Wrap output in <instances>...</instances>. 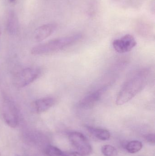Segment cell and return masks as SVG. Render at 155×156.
<instances>
[{"label": "cell", "instance_id": "obj_11", "mask_svg": "<svg viewBox=\"0 0 155 156\" xmlns=\"http://www.w3.org/2000/svg\"><path fill=\"white\" fill-rule=\"evenodd\" d=\"M87 131L92 135L102 141H107L111 137V134L108 130L102 128L87 126Z\"/></svg>", "mask_w": 155, "mask_h": 156}, {"label": "cell", "instance_id": "obj_19", "mask_svg": "<svg viewBox=\"0 0 155 156\" xmlns=\"http://www.w3.org/2000/svg\"><path fill=\"white\" fill-rule=\"evenodd\" d=\"M0 156H1V153H0Z\"/></svg>", "mask_w": 155, "mask_h": 156}, {"label": "cell", "instance_id": "obj_4", "mask_svg": "<svg viewBox=\"0 0 155 156\" xmlns=\"http://www.w3.org/2000/svg\"><path fill=\"white\" fill-rule=\"evenodd\" d=\"M2 115L5 122L12 128H15L18 124V113L14 103L9 98L3 100Z\"/></svg>", "mask_w": 155, "mask_h": 156}, {"label": "cell", "instance_id": "obj_15", "mask_svg": "<svg viewBox=\"0 0 155 156\" xmlns=\"http://www.w3.org/2000/svg\"><path fill=\"white\" fill-rule=\"evenodd\" d=\"M146 140L148 143L152 144H154L155 143V137L154 134H149L147 135L145 137Z\"/></svg>", "mask_w": 155, "mask_h": 156}, {"label": "cell", "instance_id": "obj_18", "mask_svg": "<svg viewBox=\"0 0 155 156\" xmlns=\"http://www.w3.org/2000/svg\"><path fill=\"white\" fill-rule=\"evenodd\" d=\"M0 38H1V32H0Z\"/></svg>", "mask_w": 155, "mask_h": 156}, {"label": "cell", "instance_id": "obj_12", "mask_svg": "<svg viewBox=\"0 0 155 156\" xmlns=\"http://www.w3.org/2000/svg\"><path fill=\"white\" fill-rule=\"evenodd\" d=\"M143 144L140 141L134 140L127 143L126 146V151L130 154H136L138 153L142 149Z\"/></svg>", "mask_w": 155, "mask_h": 156}, {"label": "cell", "instance_id": "obj_7", "mask_svg": "<svg viewBox=\"0 0 155 156\" xmlns=\"http://www.w3.org/2000/svg\"><path fill=\"white\" fill-rule=\"evenodd\" d=\"M137 43L133 36L126 34L120 39L113 42L114 49L119 53H125L131 51L136 46Z\"/></svg>", "mask_w": 155, "mask_h": 156}, {"label": "cell", "instance_id": "obj_13", "mask_svg": "<svg viewBox=\"0 0 155 156\" xmlns=\"http://www.w3.org/2000/svg\"><path fill=\"white\" fill-rule=\"evenodd\" d=\"M101 152L105 156H116L118 154L117 149L111 145H105L102 146Z\"/></svg>", "mask_w": 155, "mask_h": 156}, {"label": "cell", "instance_id": "obj_2", "mask_svg": "<svg viewBox=\"0 0 155 156\" xmlns=\"http://www.w3.org/2000/svg\"><path fill=\"white\" fill-rule=\"evenodd\" d=\"M82 37V34H77L53 39L32 48L31 53L34 55H42L55 53L77 43Z\"/></svg>", "mask_w": 155, "mask_h": 156}, {"label": "cell", "instance_id": "obj_16", "mask_svg": "<svg viewBox=\"0 0 155 156\" xmlns=\"http://www.w3.org/2000/svg\"><path fill=\"white\" fill-rule=\"evenodd\" d=\"M65 156H84L78 152H72L65 154Z\"/></svg>", "mask_w": 155, "mask_h": 156}, {"label": "cell", "instance_id": "obj_17", "mask_svg": "<svg viewBox=\"0 0 155 156\" xmlns=\"http://www.w3.org/2000/svg\"><path fill=\"white\" fill-rule=\"evenodd\" d=\"M9 1H10L11 3H13L15 2V0H9Z\"/></svg>", "mask_w": 155, "mask_h": 156}, {"label": "cell", "instance_id": "obj_3", "mask_svg": "<svg viewBox=\"0 0 155 156\" xmlns=\"http://www.w3.org/2000/svg\"><path fill=\"white\" fill-rule=\"evenodd\" d=\"M40 74L41 70L38 68H26L15 75L13 83L17 88H23L33 82L39 77Z\"/></svg>", "mask_w": 155, "mask_h": 156}, {"label": "cell", "instance_id": "obj_1", "mask_svg": "<svg viewBox=\"0 0 155 156\" xmlns=\"http://www.w3.org/2000/svg\"><path fill=\"white\" fill-rule=\"evenodd\" d=\"M150 71L149 69H144L127 81L117 94L116 104L122 105L126 103L143 90L148 82Z\"/></svg>", "mask_w": 155, "mask_h": 156}, {"label": "cell", "instance_id": "obj_8", "mask_svg": "<svg viewBox=\"0 0 155 156\" xmlns=\"http://www.w3.org/2000/svg\"><path fill=\"white\" fill-rule=\"evenodd\" d=\"M56 27V25L53 23L46 24L39 27L34 32V40L36 42L44 41L54 32Z\"/></svg>", "mask_w": 155, "mask_h": 156}, {"label": "cell", "instance_id": "obj_6", "mask_svg": "<svg viewBox=\"0 0 155 156\" xmlns=\"http://www.w3.org/2000/svg\"><path fill=\"white\" fill-rule=\"evenodd\" d=\"M109 87V85H106L89 94L79 101L78 107L85 110L93 108L100 101Z\"/></svg>", "mask_w": 155, "mask_h": 156}, {"label": "cell", "instance_id": "obj_10", "mask_svg": "<svg viewBox=\"0 0 155 156\" xmlns=\"http://www.w3.org/2000/svg\"><path fill=\"white\" fill-rule=\"evenodd\" d=\"M18 28L19 23L18 17L14 11H11L7 20V31L11 35H15L18 32Z\"/></svg>", "mask_w": 155, "mask_h": 156}, {"label": "cell", "instance_id": "obj_14", "mask_svg": "<svg viewBox=\"0 0 155 156\" xmlns=\"http://www.w3.org/2000/svg\"><path fill=\"white\" fill-rule=\"evenodd\" d=\"M45 153L47 156H65V154L61 149L52 145L47 147Z\"/></svg>", "mask_w": 155, "mask_h": 156}, {"label": "cell", "instance_id": "obj_5", "mask_svg": "<svg viewBox=\"0 0 155 156\" xmlns=\"http://www.w3.org/2000/svg\"><path fill=\"white\" fill-rule=\"evenodd\" d=\"M69 141L78 153L84 156L90 155L93 148L89 141L83 134L77 132H72L68 136Z\"/></svg>", "mask_w": 155, "mask_h": 156}, {"label": "cell", "instance_id": "obj_9", "mask_svg": "<svg viewBox=\"0 0 155 156\" xmlns=\"http://www.w3.org/2000/svg\"><path fill=\"white\" fill-rule=\"evenodd\" d=\"M56 100L51 96L43 97L35 101L32 104V108L35 112L41 113L46 112L55 104Z\"/></svg>", "mask_w": 155, "mask_h": 156}]
</instances>
